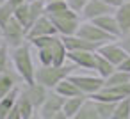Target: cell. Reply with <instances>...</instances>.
Returning a JSON list of instances; mask_svg holds the SVG:
<instances>
[{
    "label": "cell",
    "instance_id": "1",
    "mask_svg": "<svg viewBox=\"0 0 130 119\" xmlns=\"http://www.w3.org/2000/svg\"><path fill=\"white\" fill-rule=\"evenodd\" d=\"M11 61H13V66L23 84L36 82V68L38 66H36V59H34V48L29 41L18 48L11 50Z\"/></svg>",
    "mask_w": 130,
    "mask_h": 119
},
{
    "label": "cell",
    "instance_id": "2",
    "mask_svg": "<svg viewBox=\"0 0 130 119\" xmlns=\"http://www.w3.org/2000/svg\"><path fill=\"white\" fill-rule=\"evenodd\" d=\"M75 71H78V68L70 61H66V64H62V66H38L36 82L41 84L43 87H46L48 91H54L64 78H68Z\"/></svg>",
    "mask_w": 130,
    "mask_h": 119
},
{
    "label": "cell",
    "instance_id": "3",
    "mask_svg": "<svg viewBox=\"0 0 130 119\" xmlns=\"http://www.w3.org/2000/svg\"><path fill=\"white\" fill-rule=\"evenodd\" d=\"M50 20L54 22L55 25V30L59 36H75L78 32V27L82 23V18L78 13L71 11L70 7L61 11V13H55V14H48Z\"/></svg>",
    "mask_w": 130,
    "mask_h": 119
},
{
    "label": "cell",
    "instance_id": "4",
    "mask_svg": "<svg viewBox=\"0 0 130 119\" xmlns=\"http://www.w3.org/2000/svg\"><path fill=\"white\" fill-rule=\"evenodd\" d=\"M70 80L80 89V92L87 98L94 96L98 91H102V87L105 85V80L102 76H98L94 71H75L73 75H70Z\"/></svg>",
    "mask_w": 130,
    "mask_h": 119
},
{
    "label": "cell",
    "instance_id": "5",
    "mask_svg": "<svg viewBox=\"0 0 130 119\" xmlns=\"http://www.w3.org/2000/svg\"><path fill=\"white\" fill-rule=\"evenodd\" d=\"M29 39H27V29L22 25V23H18L16 20H14V16H13V20L2 29V43L9 48V50H13V48H18V46H22L23 43H27Z\"/></svg>",
    "mask_w": 130,
    "mask_h": 119
},
{
    "label": "cell",
    "instance_id": "6",
    "mask_svg": "<svg viewBox=\"0 0 130 119\" xmlns=\"http://www.w3.org/2000/svg\"><path fill=\"white\" fill-rule=\"evenodd\" d=\"M77 36H80L82 39H86V41L93 43L96 48H98L100 45H105V43H109V41H114V39H116V37L109 36L107 32H103V30H102L98 25H94L93 22H86V20H82V23H80V27H78Z\"/></svg>",
    "mask_w": 130,
    "mask_h": 119
},
{
    "label": "cell",
    "instance_id": "7",
    "mask_svg": "<svg viewBox=\"0 0 130 119\" xmlns=\"http://www.w3.org/2000/svg\"><path fill=\"white\" fill-rule=\"evenodd\" d=\"M96 53H100L102 57H105L112 66H119L126 57H128V53H126V50L119 45V41L118 39H114V41H109V43H105V45H100L98 46V50H96Z\"/></svg>",
    "mask_w": 130,
    "mask_h": 119
},
{
    "label": "cell",
    "instance_id": "8",
    "mask_svg": "<svg viewBox=\"0 0 130 119\" xmlns=\"http://www.w3.org/2000/svg\"><path fill=\"white\" fill-rule=\"evenodd\" d=\"M62 105H64V98L59 96L55 91H50L46 100L43 101V105L39 107L38 114L43 117V119H54L55 114H59L62 110Z\"/></svg>",
    "mask_w": 130,
    "mask_h": 119
},
{
    "label": "cell",
    "instance_id": "9",
    "mask_svg": "<svg viewBox=\"0 0 130 119\" xmlns=\"http://www.w3.org/2000/svg\"><path fill=\"white\" fill-rule=\"evenodd\" d=\"M55 34H57V30H55L54 22L50 20L48 14H43L41 18H38V20L30 25V29H29V32H27V39L43 37V36H55Z\"/></svg>",
    "mask_w": 130,
    "mask_h": 119
},
{
    "label": "cell",
    "instance_id": "10",
    "mask_svg": "<svg viewBox=\"0 0 130 119\" xmlns=\"http://www.w3.org/2000/svg\"><path fill=\"white\" fill-rule=\"evenodd\" d=\"M112 13H114V7L107 6L102 0H89L84 7V11L80 13V18L86 20V22H93V20L103 16V14H112Z\"/></svg>",
    "mask_w": 130,
    "mask_h": 119
},
{
    "label": "cell",
    "instance_id": "11",
    "mask_svg": "<svg viewBox=\"0 0 130 119\" xmlns=\"http://www.w3.org/2000/svg\"><path fill=\"white\" fill-rule=\"evenodd\" d=\"M22 92L30 100V103L34 105V108L39 110V107L43 105V101L46 100V96H48L50 91H48L46 87H43L41 84L32 82V84H23V85H22Z\"/></svg>",
    "mask_w": 130,
    "mask_h": 119
},
{
    "label": "cell",
    "instance_id": "12",
    "mask_svg": "<svg viewBox=\"0 0 130 119\" xmlns=\"http://www.w3.org/2000/svg\"><path fill=\"white\" fill-rule=\"evenodd\" d=\"M68 61L73 62L78 71H94L96 52H68Z\"/></svg>",
    "mask_w": 130,
    "mask_h": 119
},
{
    "label": "cell",
    "instance_id": "13",
    "mask_svg": "<svg viewBox=\"0 0 130 119\" xmlns=\"http://www.w3.org/2000/svg\"><path fill=\"white\" fill-rule=\"evenodd\" d=\"M22 85H23V82H22L20 75L16 73V69L2 73L0 75V100L4 96H7L11 91H14L16 87H22Z\"/></svg>",
    "mask_w": 130,
    "mask_h": 119
},
{
    "label": "cell",
    "instance_id": "14",
    "mask_svg": "<svg viewBox=\"0 0 130 119\" xmlns=\"http://www.w3.org/2000/svg\"><path fill=\"white\" fill-rule=\"evenodd\" d=\"M61 37H62L64 46H66L68 52H96V50H98L93 43L82 39V37L77 36V34H75V36H61Z\"/></svg>",
    "mask_w": 130,
    "mask_h": 119
},
{
    "label": "cell",
    "instance_id": "15",
    "mask_svg": "<svg viewBox=\"0 0 130 119\" xmlns=\"http://www.w3.org/2000/svg\"><path fill=\"white\" fill-rule=\"evenodd\" d=\"M93 23L98 25L103 32H107L109 36H112V37H116V39L121 36V30H119V27H118V22H116V18H114V13H112V14H103V16L93 20Z\"/></svg>",
    "mask_w": 130,
    "mask_h": 119
},
{
    "label": "cell",
    "instance_id": "16",
    "mask_svg": "<svg viewBox=\"0 0 130 119\" xmlns=\"http://www.w3.org/2000/svg\"><path fill=\"white\" fill-rule=\"evenodd\" d=\"M114 18L121 30V36L130 32V2H123L119 7L114 9Z\"/></svg>",
    "mask_w": 130,
    "mask_h": 119
},
{
    "label": "cell",
    "instance_id": "17",
    "mask_svg": "<svg viewBox=\"0 0 130 119\" xmlns=\"http://www.w3.org/2000/svg\"><path fill=\"white\" fill-rule=\"evenodd\" d=\"M54 91H55L59 96H62L64 100H66V98H75V96H84V94L80 92V89H78V87L70 80V76H68V78H64V80H62V82H61Z\"/></svg>",
    "mask_w": 130,
    "mask_h": 119
},
{
    "label": "cell",
    "instance_id": "18",
    "mask_svg": "<svg viewBox=\"0 0 130 119\" xmlns=\"http://www.w3.org/2000/svg\"><path fill=\"white\" fill-rule=\"evenodd\" d=\"M20 89L22 87H16L14 91H11L7 96H4L2 100H0V119H6L7 114L14 108L16 100H18V94H20Z\"/></svg>",
    "mask_w": 130,
    "mask_h": 119
},
{
    "label": "cell",
    "instance_id": "19",
    "mask_svg": "<svg viewBox=\"0 0 130 119\" xmlns=\"http://www.w3.org/2000/svg\"><path fill=\"white\" fill-rule=\"evenodd\" d=\"M87 100V96H75V98H66L64 100V105H62V112L70 117V119H73L75 115H77V112L82 108V105H84V101Z\"/></svg>",
    "mask_w": 130,
    "mask_h": 119
},
{
    "label": "cell",
    "instance_id": "20",
    "mask_svg": "<svg viewBox=\"0 0 130 119\" xmlns=\"http://www.w3.org/2000/svg\"><path fill=\"white\" fill-rule=\"evenodd\" d=\"M16 108H18V112H20V115L23 117V119H30L38 110L34 108V105L30 103V100L22 92V89H20V94H18V100H16Z\"/></svg>",
    "mask_w": 130,
    "mask_h": 119
},
{
    "label": "cell",
    "instance_id": "21",
    "mask_svg": "<svg viewBox=\"0 0 130 119\" xmlns=\"http://www.w3.org/2000/svg\"><path fill=\"white\" fill-rule=\"evenodd\" d=\"M116 71V66H112L105 57H102L100 53H96V62H94V73L98 75V76H102L103 80L107 78V76H110L112 73Z\"/></svg>",
    "mask_w": 130,
    "mask_h": 119
},
{
    "label": "cell",
    "instance_id": "22",
    "mask_svg": "<svg viewBox=\"0 0 130 119\" xmlns=\"http://www.w3.org/2000/svg\"><path fill=\"white\" fill-rule=\"evenodd\" d=\"M73 119H100L98 110H96V107H94V101H93L91 98H87V100L84 101L82 108L77 112V115H75Z\"/></svg>",
    "mask_w": 130,
    "mask_h": 119
},
{
    "label": "cell",
    "instance_id": "23",
    "mask_svg": "<svg viewBox=\"0 0 130 119\" xmlns=\"http://www.w3.org/2000/svg\"><path fill=\"white\" fill-rule=\"evenodd\" d=\"M14 20H16L18 23H22V25L27 29V32H29V29H30V25H32L29 2H25L23 6H20V7H16V9H14Z\"/></svg>",
    "mask_w": 130,
    "mask_h": 119
},
{
    "label": "cell",
    "instance_id": "24",
    "mask_svg": "<svg viewBox=\"0 0 130 119\" xmlns=\"http://www.w3.org/2000/svg\"><path fill=\"white\" fill-rule=\"evenodd\" d=\"M13 69H14V66H13V61H11V50L2 43L0 45V75L13 71Z\"/></svg>",
    "mask_w": 130,
    "mask_h": 119
},
{
    "label": "cell",
    "instance_id": "25",
    "mask_svg": "<svg viewBox=\"0 0 130 119\" xmlns=\"http://www.w3.org/2000/svg\"><path fill=\"white\" fill-rule=\"evenodd\" d=\"M93 101H94V107H96V110H98L100 119H112L116 103H110V101H98V100H93Z\"/></svg>",
    "mask_w": 130,
    "mask_h": 119
},
{
    "label": "cell",
    "instance_id": "26",
    "mask_svg": "<svg viewBox=\"0 0 130 119\" xmlns=\"http://www.w3.org/2000/svg\"><path fill=\"white\" fill-rule=\"evenodd\" d=\"M130 82V73L126 71H121L116 68V71L105 78V85H123V84H128Z\"/></svg>",
    "mask_w": 130,
    "mask_h": 119
},
{
    "label": "cell",
    "instance_id": "27",
    "mask_svg": "<svg viewBox=\"0 0 130 119\" xmlns=\"http://www.w3.org/2000/svg\"><path fill=\"white\" fill-rule=\"evenodd\" d=\"M112 119H130V98H125L116 103Z\"/></svg>",
    "mask_w": 130,
    "mask_h": 119
},
{
    "label": "cell",
    "instance_id": "28",
    "mask_svg": "<svg viewBox=\"0 0 130 119\" xmlns=\"http://www.w3.org/2000/svg\"><path fill=\"white\" fill-rule=\"evenodd\" d=\"M45 6H46L45 0H36V2H29V9H30V18H32V23H34L38 18H41L43 14H46Z\"/></svg>",
    "mask_w": 130,
    "mask_h": 119
},
{
    "label": "cell",
    "instance_id": "29",
    "mask_svg": "<svg viewBox=\"0 0 130 119\" xmlns=\"http://www.w3.org/2000/svg\"><path fill=\"white\" fill-rule=\"evenodd\" d=\"M13 16H14V9L7 4V2H4L2 6H0V27H6L11 20H13Z\"/></svg>",
    "mask_w": 130,
    "mask_h": 119
},
{
    "label": "cell",
    "instance_id": "30",
    "mask_svg": "<svg viewBox=\"0 0 130 119\" xmlns=\"http://www.w3.org/2000/svg\"><path fill=\"white\" fill-rule=\"evenodd\" d=\"M64 9H68L66 0H54V2H46V6H45L46 14H55V13H61Z\"/></svg>",
    "mask_w": 130,
    "mask_h": 119
},
{
    "label": "cell",
    "instance_id": "31",
    "mask_svg": "<svg viewBox=\"0 0 130 119\" xmlns=\"http://www.w3.org/2000/svg\"><path fill=\"white\" fill-rule=\"evenodd\" d=\"M89 2V0H66V4H68V7L71 9V11H75V13H82L84 11V7H86V4Z\"/></svg>",
    "mask_w": 130,
    "mask_h": 119
},
{
    "label": "cell",
    "instance_id": "32",
    "mask_svg": "<svg viewBox=\"0 0 130 119\" xmlns=\"http://www.w3.org/2000/svg\"><path fill=\"white\" fill-rule=\"evenodd\" d=\"M118 41H119V45L126 50V53L130 55V32H126V34L119 36V37H118Z\"/></svg>",
    "mask_w": 130,
    "mask_h": 119
},
{
    "label": "cell",
    "instance_id": "33",
    "mask_svg": "<svg viewBox=\"0 0 130 119\" xmlns=\"http://www.w3.org/2000/svg\"><path fill=\"white\" fill-rule=\"evenodd\" d=\"M118 69H121V71H126V73H130V55H128V57H126V59H125V61H123V62H121L119 66H118Z\"/></svg>",
    "mask_w": 130,
    "mask_h": 119
},
{
    "label": "cell",
    "instance_id": "34",
    "mask_svg": "<svg viewBox=\"0 0 130 119\" xmlns=\"http://www.w3.org/2000/svg\"><path fill=\"white\" fill-rule=\"evenodd\" d=\"M6 119H23V117L20 115V112H18L16 105H14V108H13V110H11V112L7 114V117H6Z\"/></svg>",
    "mask_w": 130,
    "mask_h": 119
},
{
    "label": "cell",
    "instance_id": "35",
    "mask_svg": "<svg viewBox=\"0 0 130 119\" xmlns=\"http://www.w3.org/2000/svg\"><path fill=\"white\" fill-rule=\"evenodd\" d=\"M6 2L13 7V9H16V7H20V6H23L25 2H27V0H6Z\"/></svg>",
    "mask_w": 130,
    "mask_h": 119
},
{
    "label": "cell",
    "instance_id": "36",
    "mask_svg": "<svg viewBox=\"0 0 130 119\" xmlns=\"http://www.w3.org/2000/svg\"><path fill=\"white\" fill-rule=\"evenodd\" d=\"M102 2H105L107 6H110V7L116 9V7H119V6L123 4V0H102Z\"/></svg>",
    "mask_w": 130,
    "mask_h": 119
},
{
    "label": "cell",
    "instance_id": "37",
    "mask_svg": "<svg viewBox=\"0 0 130 119\" xmlns=\"http://www.w3.org/2000/svg\"><path fill=\"white\" fill-rule=\"evenodd\" d=\"M54 119H70V117H68V115H66L62 110H61L59 114H55V117H54Z\"/></svg>",
    "mask_w": 130,
    "mask_h": 119
},
{
    "label": "cell",
    "instance_id": "38",
    "mask_svg": "<svg viewBox=\"0 0 130 119\" xmlns=\"http://www.w3.org/2000/svg\"><path fill=\"white\" fill-rule=\"evenodd\" d=\"M30 119H43V117H41V115H39V114H38V112H36V114H34V115H32V117H30Z\"/></svg>",
    "mask_w": 130,
    "mask_h": 119
},
{
    "label": "cell",
    "instance_id": "39",
    "mask_svg": "<svg viewBox=\"0 0 130 119\" xmlns=\"http://www.w3.org/2000/svg\"><path fill=\"white\" fill-rule=\"evenodd\" d=\"M0 45H2V27H0Z\"/></svg>",
    "mask_w": 130,
    "mask_h": 119
},
{
    "label": "cell",
    "instance_id": "40",
    "mask_svg": "<svg viewBox=\"0 0 130 119\" xmlns=\"http://www.w3.org/2000/svg\"><path fill=\"white\" fill-rule=\"evenodd\" d=\"M4 2H6V0H0V6H2V4H4Z\"/></svg>",
    "mask_w": 130,
    "mask_h": 119
},
{
    "label": "cell",
    "instance_id": "41",
    "mask_svg": "<svg viewBox=\"0 0 130 119\" xmlns=\"http://www.w3.org/2000/svg\"><path fill=\"white\" fill-rule=\"evenodd\" d=\"M27 2H36V0H27Z\"/></svg>",
    "mask_w": 130,
    "mask_h": 119
},
{
    "label": "cell",
    "instance_id": "42",
    "mask_svg": "<svg viewBox=\"0 0 130 119\" xmlns=\"http://www.w3.org/2000/svg\"><path fill=\"white\" fill-rule=\"evenodd\" d=\"M45 2H54V0H45Z\"/></svg>",
    "mask_w": 130,
    "mask_h": 119
},
{
    "label": "cell",
    "instance_id": "43",
    "mask_svg": "<svg viewBox=\"0 0 130 119\" xmlns=\"http://www.w3.org/2000/svg\"><path fill=\"white\" fill-rule=\"evenodd\" d=\"M123 2H130V0H123Z\"/></svg>",
    "mask_w": 130,
    "mask_h": 119
}]
</instances>
